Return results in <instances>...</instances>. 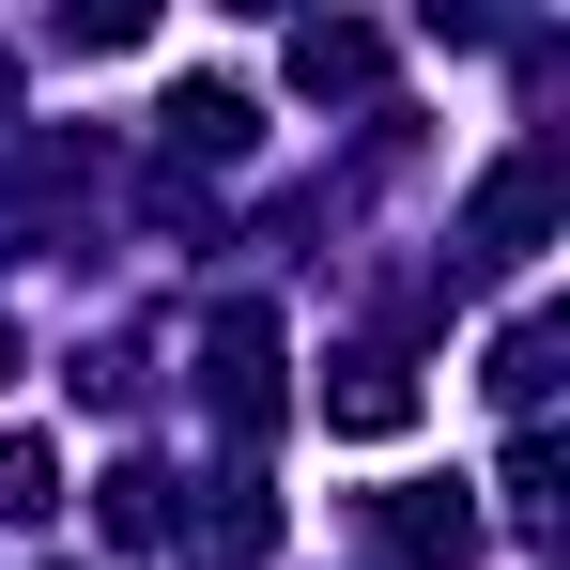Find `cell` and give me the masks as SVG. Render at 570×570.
Instances as JSON below:
<instances>
[{"instance_id":"obj_1","label":"cell","mask_w":570,"mask_h":570,"mask_svg":"<svg viewBox=\"0 0 570 570\" xmlns=\"http://www.w3.org/2000/svg\"><path fill=\"white\" fill-rule=\"evenodd\" d=\"M200 371H216L232 448H263V432H278V308H216V324H200Z\"/></svg>"},{"instance_id":"obj_2","label":"cell","mask_w":570,"mask_h":570,"mask_svg":"<svg viewBox=\"0 0 570 570\" xmlns=\"http://www.w3.org/2000/svg\"><path fill=\"white\" fill-rule=\"evenodd\" d=\"M540 232H556V155L524 139V155L463 200V247H478V263H540Z\"/></svg>"},{"instance_id":"obj_3","label":"cell","mask_w":570,"mask_h":570,"mask_svg":"<svg viewBox=\"0 0 570 570\" xmlns=\"http://www.w3.org/2000/svg\"><path fill=\"white\" fill-rule=\"evenodd\" d=\"M324 432H355V448L416 432V371H401V355H340V371H324Z\"/></svg>"},{"instance_id":"obj_4","label":"cell","mask_w":570,"mask_h":570,"mask_svg":"<svg viewBox=\"0 0 570 570\" xmlns=\"http://www.w3.org/2000/svg\"><path fill=\"white\" fill-rule=\"evenodd\" d=\"M155 124H170V155H200V170H232V155H247V139H263V108L232 94V78H186V94L155 108Z\"/></svg>"},{"instance_id":"obj_5","label":"cell","mask_w":570,"mask_h":570,"mask_svg":"<svg viewBox=\"0 0 570 570\" xmlns=\"http://www.w3.org/2000/svg\"><path fill=\"white\" fill-rule=\"evenodd\" d=\"M385 540L416 570H463L478 556V509H463V478H432V493H385Z\"/></svg>"},{"instance_id":"obj_6","label":"cell","mask_w":570,"mask_h":570,"mask_svg":"<svg viewBox=\"0 0 570 570\" xmlns=\"http://www.w3.org/2000/svg\"><path fill=\"white\" fill-rule=\"evenodd\" d=\"M371 78H385V31H355V16L293 31V94H371Z\"/></svg>"},{"instance_id":"obj_7","label":"cell","mask_w":570,"mask_h":570,"mask_svg":"<svg viewBox=\"0 0 570 570\" xmlns=\"http://www.w3.org/2000/svg\"><path fill=\"white\" fill-rule=\"evenodd\" d=\"M170 524H186V509H170V463H108V540H124V556H155Z\"/></svg>"},{"instance_id":"obj_8","label":"cell","mask_w":570,"mask_h":570,"mask_svg":"<svg viewBox=\"0 0 570 570\" xmlns=\"http://www.w3.org/2000/svg\"><path fill=\"white\" fill-rule=\"evenodd\" d=\"M540 385H556V324H509V340H493V401H509L524 432H540Z\"/></svg>"},{"instance_id":"obj_9","label":"cell","mask_w":570,"mask_h":570,"mask_svg":"<svg viewBox=\"0 0 570 570\" xmlns=\"http://www.w3.org/2000/svg\"><path fill=\"white\" fill-rule=\"evenodd\" d=\"M47 509H62V463L31 432H0V524H47Z\"/></svg>"},{"instance_id":"obj_10","label":"cell","mask_w":570,"mask_h":570,"mask_svg":"<svg viewBox=\"0 0 570 570\" xmlns=\"http://www.w3.org/2000/svg\"><path fill=\"white\" fill-rule=\"evenodd\" d=\"M509 524H556V432L509 448Z\"/></svg>"},{"instance_id":"obj_11","label":"cell","mask_w":570,"mask_h":570,"mask_svg":"<svg viewBox=\"0 0 570 570\" xmlns=\"http://www.w3.org/2000/svg\"><path fill=\"white\" fill-rule=\"evenodd\" d=\"M0 371H16V340H0Z\"/></svg>"}]
</instances>
